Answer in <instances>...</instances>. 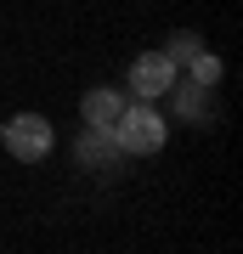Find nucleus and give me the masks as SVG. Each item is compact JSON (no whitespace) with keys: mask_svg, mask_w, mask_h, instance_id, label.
Listing matches in <instances>:
<instances>
[{"mask_svg":"<svg viewBox=\"0 0 243 254\" xmlns=\"http://www.w3.org/2000/svg\"><path fill=\"white\" fill-rule=\"evenodd\" d=\"M74 153H80L85 170H119V136H113V125H85V136L74 141Z\"/></svg>","mask_w":243,"mask_h":254,"instance_id":"4","label":"nucleus"},{"mask_svg":"<svg viewBox=\"0 0 243 254\" xmlns=\"http://www.w3.org/2000/svg\"><path fill=\"white\" fill-rule=\"evenodd\" d=\"M198 51H204V46H198V34H175L170 46H164V57H170L175 68H187V63H192V57H198Z\"/></svg>","mask_w":243,"mask_h":254,"instance_id":"7","label":"nucleus"},{"mask_svg":"<svg viewBox=\"0 0 243 254\" xmlns=\"http://www.w3.org/2000/svg\"><path fill=\"white\" fill-rule=\"evenodd\" d=\"M175 73H181V68H175L164 51H142V57L130 63V96H142V102L164 96V91L175 85Z\"/></svg>","mask_w":243,"mask_h":254,"instance_id":"3","label":"nucleus"},{"mask_svg":"<svg viewBox=\"0 0 243 254\" xmlns=\"http://www.w3.org/2000/svg\"><path fill=\"white\" fill-rule=\"evenodd\" d=\"M187 79H198V85H215L221 79V57H209V51H198L187 63Z\"/></svg>","mask_w":243,"mask_h":254,"instance_id":"8","label":"nucleus"},{"mask_svg":"<svg viewBox=\"0 0 243 254\" xmlns=\"http://www.w3.org/2000/svg\"><path fill=\"white\" fill-rule=\"evenodd\" d=\"M113 136H119L125 153H159L164 147V119L136 96V102H125V113L113 119Z\"/></svg>","mask_w":243,"mask_h":254,"instance_id":"1","label":"nucleus"},{"mask_svg":"<svg viewBox=\"0 0 243 254\" xmlns=\"http://www.w3.org/2000/svg\"><path fill=\"white\" fill-rule=\"evenodd\" d=\"M0 141H6V153L17 164H40L51 153V125H45L40 113H11L6 125H0Z\"/></svg>","mask_w":243,"mask_h":254,"instance_id":"2","label":"nucleus"},{"mask_svg":"<svg viewBox=\"0 0 243 254\" xmlns=\"http://www.w3.org/2000/svg\"><path fill=\"white\" fill-rule=\"evenodd\" d=\"M175 91V113L187 119V125H209V85H198V79H187V85H170Z\"/></svg>","mask_w":243,"mask_h":254,"instance_id":"5","label":"nucleus"},{"mask_svg":"<svg viewBox=\"0 0 243 254\" xmlns=\"http://www.w3.org/2000/svg\"><path fill=\"white\" fill-rule=\"evenodd\" d=\"M80 113H85V125H113V119L125 113V96L119 91H85Z\"/></svg>","mask_w":243,"mask_h":254,"instance_id":"6","label":"nucleus"}]
</instances>
